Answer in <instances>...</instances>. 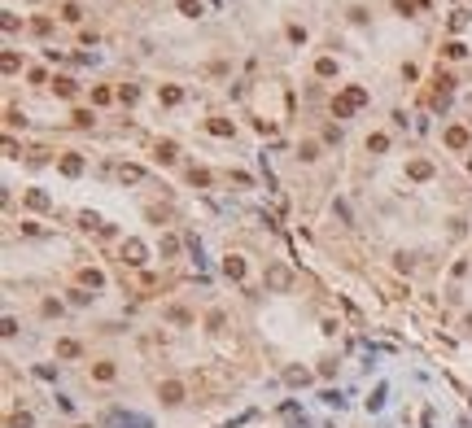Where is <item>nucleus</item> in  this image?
<instances>
[{
	"label": "nucleus",
	"instance_id": "obj_1",
	"mask_svg": "<svg viewBox=\"0 0 472 428\" xmlns=\"http://www.w3.org/2000/svg\"><path fill=\"white\" fill-rule=\"evenodd\" d=\"M446 144H450V149H463V144H468V131H463V127H450V131H446Z\"/></svg>",
	"mask_w": 472,
	"mask_h": 428
},
{
	"label": "nucleus",
	"instance_id": "obj_2",
	"mask_svg": "<svg viewBox=\"0 0 472 428\" xmlns=\"http://www.w3.org/2000/svg\"><path fill=\"white\" fill-rule=\"evenodd\" d=\"M122 258H127V262H144V249L136 241H127V245H122Z\"/></svg>",
	"mask_w": 472,
	"mask_h": 428
},
{
	"label": "nucleus",
	"instance_id": "obj_3",
	"mask_svg": "<svg viewBox=\"0 0 472 428\" xmlns=\"http://www.w3.org/2000/svg\"><path fill=\"white\" fill-rule=\"evenodd\" d=\"M61 171H66V175H79V171H83V162H79L75 153H66V157H61Z\"/></svg>",
	"mask_w": 472,
	"mask_h": 428
},
{
	"label": "nucleus",
	"instance_id": "obj_4",
	"mask_svg": "<svg viewBox=\"0 0 472 428\" xmlns=\"http://www.w3.org/2000/svg\"><path fill=\"white\" fill-rule=\"evenodd\" d=\"M210 131H214V136H232V122L228 118H214V122H210Z\"/></svg>",
	"mask_w": 472,
	"mask_h": 428
},
{
	"label": "nucleus",
	"instance_id": "obj_5",
	"mask_svg": "<svg viewBox=\"0 0 472 428\" xmlns=\"http://www.w3.org/2000/svg\"><path fill=\"white\" fill-rule=\"evenodd\" d=\"M345 101H350V105H363V101H367V92H363V88H345Z\"/></svg>",
	"mask_w": 472,
	"mask_h": 428
},
{
	"label": "nucleus",
	"instance_id": "obj_6",
	"mask_svg": "<svg viewBox=\"0 0 472 428\" xmlns=\"http://www.w3.org/2000/svg\"><path fill=\"white\" fill-rule=\"evenodd\" d=\"M53 88H57V96H75V83H70V79H57Z\"/></svg>",
	"mask_w": 472,
	"mask_h": 428
},
{
	"label": "nucleus",
	"instance_id": "obj_7",
	"mask_svg": "<svg viewBox=\"0 0 472 428\" xmlns=\"http://www.w3.org/2000/svg\"><path fill=\"white\" fill-rule=\"evenodd\" d=\"M179 9H184L188 18H197V13H201V5H197V0H179Z\"/></svg>",
	"mask_w": 472,
	"mask_h": 428
},
{
	"label": "nucleus",
	"instance_id": "obj_8",
	"mask_svg": "<svg viewBox=\"0 0 472 428\" xmlns=\"http://www.w3.org/2000/svg\"><path fill=\"white\" fill-rule=\"evenodd\" d=\"M179 96H184V92H179V88H162V101H166V105H175Z\"/></svg>",
	"mask_w": 472,
	"mask_h": 428
},
{
	"label": "nucleus",
	"instance_id": "obj_9",
	"mask_svg": "<svg viewBox=\"0 0 472 428\" xmlns=\"http://www.w3.org/2000/svg\"><path fill=\"white\" fill-rule=\"evenodd\" d=\"M228 275H245V262H241V258H228Z\"/></svg>",
	"mask_w": 472,
	"mask_h": 428
},
{
	"label": "nucleus",
	"instance_id": "obj_10",
	"mask_svg": "<svg viewBox=\"0 0 472 428\" xmlns=\"http://www.w3.org/2000/svg\"><path fill=\"white\" fill-rule=\"evenodd\" d=\"M9 428H31V415H13V419H9Z\"/></svg>",
	"mask_w": 472,
	"mask_h": 428
}]
</instances>
